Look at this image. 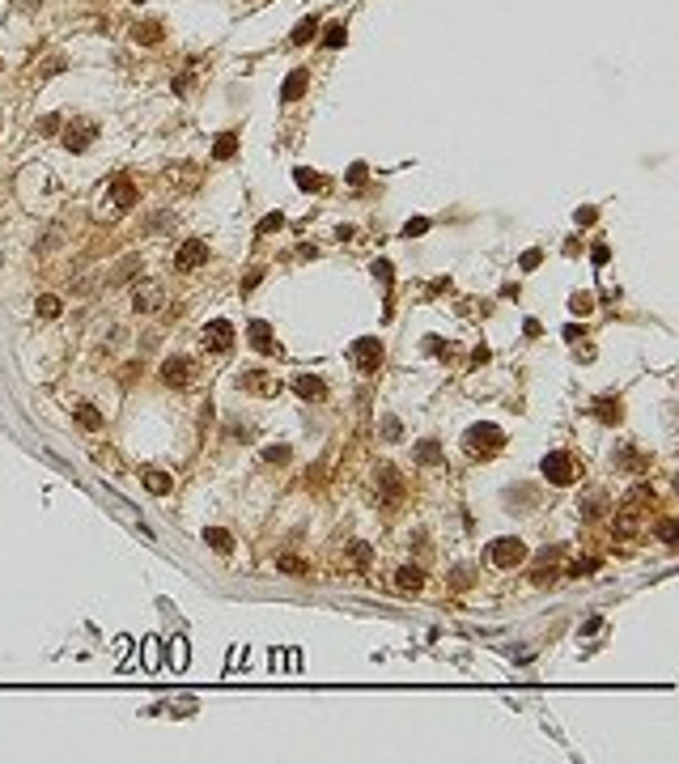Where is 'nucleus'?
Instances as JSON below:
<instances>
[{
    "instance_id": "obj_16",
    "label": "nucleus",
    "mask_w": 679,
    "mask_h": 764,
    "mask_svg": "<svg viewBox=\"0 0 679 764\" xmlns=\"http://www.w3.org/2000/svg\"><path fill=\"white\" fill-rule=\"evenodd\" d=\"M141 484H145V489H149L153 497H166L170 489H175V480H170L166 471H157V467H149V471H141Z\"/></svg>"
},
{
    "instance_id": "obj_37",
    "label": "nucleus",
    "mask_w": 679,
    "mask_h": 764,
    "mask_svg": "<svg viewBox=\"0 0 679 764\" xmlns=\"http://www.w3.org/2000/svg\"><path fill=\"white\" fill-rule=\"evenodd\" d=\"M263 459H267V463H285V459H289V446H267Z\"/></svg>"
},
{
    "instance_id": "obj_11",
    "label": "nucleus",
    "mask_w": 679,
    "mask_h": 764,
    "mask_svg": "<svg viewBox=\"0 0 679 764\" xmlns=\"http://www.w3.org/2000/svg\"><path fill=\"white\" fill-rule=\"evenodd\" d=\"M247 336H251V349H255V353H281L276 336H272V327H267L263 319H255V323L247 327Z\"/></svg>"
},
{
    "instance_id": "obj_17",
    "label": "nucleus",
    "mask_w": 679,
    "mask_h": 764,
    "mask_svg": "<svg viewBox=\"0 0 679 764\" xmlns=\"http://www.w3.org/2000/svg\"><path fill=\"white\" fill-rule=\"evenodd\" d=\"M378 489L387 493V501H399L403 497V480H399L395 467H378Z\"/></svg>"
},
{
    "instance_id": "obj_4",
    "label": "nucleus",
    "mask_w": 679,
    "mask_h": 764,
    "mask_svg": "<svg viewBox=\"0 0 679 764\" xmlns=\"http://www.w3.org/2000/svg\"><path fill=\"white\" fill-rule=\"evenodd\" d=\"M573 459L565 455V450H552V455H543V480L556 484V489H565V484H573Z\"/></svg>"
},
{
    "instance_id": "obj_6",
    "label": "nucleus",
    "mask_w": 679,
    "mask_h": 764,
    "mask_svg": "<svg viewBox=\"0 0 679 764\" xmlns=\"http://www.w3.org/2000/svg\"><path fill=\"white\" fill-rule=\"evenodd\" d=\"M161 306H166V289L157 281H141V285H136V293H132V310H136V315H153V310H161Z\"/></svg>"
},
{
    "instance_id": "obj_40",
    "label": "nucleus",
    "mask_w": 679,
    "mask_h": 764,
    "mask_svg": "<svg viewBox=\"0 0 679 764\" xmlns=\"http://www.w3.org/2000/svg\"><path fill=\"white\" fill-rule=\"evenodd\" d=\"M658 535H662V544H667V548H675V523H671V518L658 527Z\"/></svg>"
},
{
    "instance_id": "obj_28",
    "label": "nucleus",
    "mask_w": 679,
    "mask_h": 764,
    "mask_svg": "<svg viewBox=\"0 0 679 764\" xmlns=\"http://www.w3.org/2000/svg\"><path fill=\"white\" fill-rule=\"evenodd\" d=\"M569 310H573V315H582V319H586L590 310H594V297H590V293H573V297H569Z\"/></svg>"
},
{
    "instance_id": "obj_7",
    "label": "nucleus",
    "mask_w": 679,
    "mask_h": 764,
    "mask_svg": "<svg viewBox=\"0 0 679 764\" xmlns=\"http://www.w3.org/2000/svg\"><path fill=\"white\" fill-rule=\"evenodd\" d=\"M200 263H209V242H204V238H187L183 247H179V255H175V268L179 272H195Z\"/></svg>"
},
{
    "instance_id": "obj_32",
    "label": "nucleus",
    "mask_w": 679,
    "mask_h": 764,
    "mask_svg": "<svg viewBox=\"0 0 679 764\" xmlns=\"http://www.w3.org/2000/svg\"><path fill=\"white\" fill-rule=\"evenodd\" d=\"M556 578H561V573H556V569H552V565H539V569H535V573H531V582H535V586H552V582H556Z\"/></svg>"
},
{
    "instance_id": "obj_44",
    "label": "nucleus",
    "mask_w": 679,
    "mask_h": 764,
    "mask_svg": "<svg viewBox=\"0 0 679 764\" xmlns=\"http://www.w3.org/2000/svg\"><path fill=\"white\" fill-rule=\"evenodd\" d=\"M594 217H599V213H594V208H577V225H590Z\"/></svg>"
},
{
    "instance_id": "obj_18",
    "label": "nucleus",
    "mask_w": 679,
    "mask_h": 764,
    "mask_svg": "<svg viewBox=\"0 0 679 764\" xmlns=\"http://www.w3.org/2000/svg\"><path fill=\"white\" fill-rule=\"evenodd\" d=\"M306 85H310V73H306V68H297V73L285 81V89H281V102H297V98L306 94Z\"/></svg>"
},
{
    "instance_id": "obj_30",
    "label": "nucleus",
    "mask_w": 679,
    "mask_h": 764,
    "mask_svg": "<svg viewBox=\"0 0 679 764\" xmlns=\"http://www.w3.org/2000/svg\"><path fill=\"white\" fill-rule=\"evenodd\" d=\"M293 179H297V187H301V191H319V187H323V179L315 175V170H297Z\"/></svg>"
},
{
    "instance_id": "obj_26",
    "label": "nucleus",
    "mask_w": 679,
    "mask_h": 764,
    "mask_svg": "<svg viewBox=\"0 0 679 764\" xmlns=\"http://www.w3.org/2000/svg\"><path fill=\"white\" fill-rule=\"evenodd\" d=\"M60 310H64V302L55 293H43L39 297V319H60Z\"/></svg>"
},
{
    "instance_id": "obj_10",
    "label": "nucleus",
    "mask_w": 679,
    "mask_h": 764,
    "mask_svg": "<svg viewBox=\"0 0 679 764\" xmlns=\"http://www.w3.org/2000/svg\"><path fill=\"white\" fill-rule=\"evenodd\" d=\"M107 204H111V217H115V213H127V208L136 204L132 183H127V179H115V183H111V196H102V208H107Z\"/></svg>"
},
{
    "instance_id": "obj_19",
    "label": "nucleus",
    "mask_w": 679,
    "mask_h": 764,
    "mask_svg": "<svg viewBox=\"0 0 679 764\" xmlns=\"http://www.w3.org/2000/svg\"><path fill=\"white\" fill-rule=\"evenodd\" d=\"M204 544H209L213 552H221V557H229V552H233V535L225 527H209V531H204Z\"/></svg>"
},
{
    "instance_id": "obj_2",
    "label": "nucleus",
    "mask_w": 679,
    "mask_h": 764,
    "mask_svg": "<svg viewBox=\"0 0 679 764\" xmlns=\"http://www.w3.org/2000/svg\"><path fill=\"white\" fill-rule=\"evenodd\" d=\"M488 561H493L497 569H514V565H522V561H527V544H522L518 535L493 539V548H488Z\"/></svg>"
},
{
    "instance_id": "obj_22",
    "label": "nucleus",
    "mask_w": 679,
    "mask_h": 764,
    "mask_svg": "<svg viewBox=\"0 0 679 764\" xmlns=\"http://www.w3.org/2000/svg\"><path fill=\"white\" fill-rule=\"evenodd\" d=\"M132 39H136V43H145V47L161 43V21H141V26L132 30Z\"/></svg>"
},
{
    "instance_id": "obj_8",
    "label": "nucleus",
    "mask_w": 679,
    "mask_h": 764,
    "mask_svg": "<svg viewBox=\"0 0 679 764\" xmlns=\"http://www.w3.org/2000/svg\"><path fill=\"white\" fill-rule=\"evenodd\" d=\"M238 387L251 391V395H276L281 382L272 378V374H263V370H242V374H238Z\"/></svg>"
},
{
    "instance_id": "obj_46",
    "label": "nucleus",
    "mask_w": 679,
    "mask_h": 764,
    "mask_svg": "<svg viewBox=\"0 0 679 764\" xmlns=\"http://www.w3.org/2000/svg\"><path fill=\"white\" fill-rule=\"evenodd\" d=\"M259 281H263V272H251V276H247V281H242V293H251V289H255Z\"/></svg>"
},
{
    "instance_id": "obj_15",
    "label": "nucleus",
    "mask_w": 679,
    "mask_h": 764,
    "mask_svg": "<svg viewBox=\"0 0 679 764\" xmlns=\"http://www.w3.org/2000/svg\"><path fill=\"white\" fill-rule=\"evenodd\" d=\"M395 586L403 590V595H416V590H425V573H421L416 565H403V569L395 573Z\"/></svg>"
},
{
    "instance_id": "obj_3",
    "label": "nucleus",
    "mask_w": 679,
    "mask_h": 764,
    "mask_svg": "<svg viewBox=\"0 0 679 764\" xmlns=\"http://www.w3.org/2000/svg\"><path fill=\"white\" fill-rule=\"evenodd\" d=\"M191 378H195V361L191 357H183V353H175V357H166L161 361V382L166 387H191Z\"/></svg>"
},
{
    "instance_id": "obj_41",
    "label": "nucleus",
    "mask_w": 679,
    "mask_h": 764,
    "mask_svg": "<svg viewBox=\"0 0 679 764\" xmlns=\"http://www.w3.org/2000/svg\"><path fill=\"white\" fill-rule=\"evenodd\" d=\"M349 183H357V187L365 183V166H361V162H353V166H349Z\"/></svg>"
},
{
    "instance_id": "obj_39",
    "label": "nucleus",
    "mask_w": 679,
    "mask_h": 764,
    "mask_svg": "<svg viewBox=\"0 0 679 764\" xmlns=\"http://www.w3.org/2000/svg\"><path fill=\"white\" fill-rule=\"evenodd\" d=\"M467 586H471V569L459 565V569H455V590H467Z\"/></svg>"
},
{
    "instance_id": "obj_12",
    "label": "nucleus",
    "mask_w": 679,
    "mask_h": 764,
    "mask_svg": "<svg viewBox=\"0 0 679 764\" xmlns=\"http://www.w3.org/2000/svg\"><path fill=\"white\" fill-rule=\"evenodd\" d=\"M94 132H98L94 123H68V128H64V145L73 149V153H85L89 141H94Z\"/></svg>"
},
{
    "instance_id": "obj_23",
    "label": "nucleus",
    "mask_w": 679,
    "mask_h": 764,
    "mask_svg": "<svg viewBox=\"0 0 679 764\" xmlns=\"http://www.w3.org/2000/svg\"><path fill=\"white\" fill-rule=\"evenodd\" d=\"M233 153H238V136H233V132H221L217 145H213V157H217V162H229Z\"/></svg>"
},
{
    "instance_id": "obj_34",
    "label": "nucleus",
    "mask_w": 679,
    "mask_h": 764,
    "mask_svg": "<svg viewBox=\"0 0 679 764\" xmlns=\"http://www.w3.org/2000/svg\"><path fill=\"white\" fill-rule=\"evenodd\" d=\"M425 229H429V221H425V217H412V221L403 225V238H421Z\"/></svg>"
},
{
    "instance_id": "obj_9",
    "label": "nucleus",
    "mask_w": 679,
    "mask_h": 764,
    "mask_svg": "<svg viewBox=\"0 0 679 764\" xmlns=\"http://www.w3.org/2000/svg\"><path fill=\"white\" fill-rule=\"evenodd\" d=\"M233 344V327L225 323V319H213V323H204V349H213V353H225Z\"/></svg>"
},
{
    "instance_id": "obj_29",
    "label": "nucleus",
    "mask_w": 679,
    "mask_h": 764,
    "mask_svg": "<svg viewBox=\"0 0 679 764\" xmlns=\"http://www.w3.org/2000/svg\"><path fill=\"white\" fill-rule=\"evenodd\" d=\"M136 268H141V259H136V255H132V259H123V263L111 272V285H123V281H127V276H132Z\"/></svg>"
},
{
    "instance_id": "obj_27",
    "label": "nucleus",
    "mask_w": 679,
    "mask_h": 764,
    "mask_svg": "<svg viewBox=\"0 0 679 764\" xmlns=\"http://www.w3.org/2000/svg\"><path fill=\"white\" fill-rule=\"evenodd\" d=\"M344 39H349L344 21H335V26H327V30H323V47H344Z\"/></svg>"
},
{
    "instance_id": "obj_1",
    "label": "nucleus",
    "mask_w": 679,
    "mask_h": 764,
    "mask_svg": "<svg viewBox=\"0 0 679 764\" xmlns=\"http://www.w3.org/2000/svg\"><path fill=\"white\" fill-rule=\"evenodd\" d=\"M501 446H505V433L497 425H471L463 433V450L471 459H493V455H501Z\"/></svg>"
},
{
    "instance_id": "obj_38",
    "label": "nucleus",
    "mask_w": 679,
    "mask_h": 764,
    "mask_svg": "<svg viewBox=\"0 0 679 764\" xmlns=\"http://www.w3.org/2000/svg\"><path fill=\"white\" fill-rule=\"evenodd\" d=\"M373 276H378V281L391 289V263H387V259H378V263H373Z\"/></svg>"
},
{
    "instance_id": "obj_24",
    "label": "nucleus",
    "mask_w": 679,
    "mask_h": 764,
    "mask_svg": "<svg viewBox=\"0 0 679 764\" xmlns=\"http://www.w3.org/2000/svg\"><path fill=\"white\" fill-rule=\"evenodd\" d=\"M315 34H319V17H306V21H297V26H293V34H289V39L301 47V43H310Z\"/></svg>"
},
{
    "instance_id": "obj_43",
    "label": "nucleus",
    "mask_w": 679,
    "mask_h": 764,
    "mask_svg": "<svg viewBox=\"0 0 679 764\" xmlns=\"http://www.w3.org/2000/svg\"><path fill=\"white\" fill-rule=\"evenodd\" d=\"M607 255H611V247H607V242H599V247L590 251V259H594V263H607Z\"/></svg>"
},
{
    "instance_id": "obj_20",
    "label": "nucleus",
    "mask_w": 679,
    "mask_h": 764,
    "mask_svg": "<svg viewBox=\"0 0 679 764\" xmlns=\"http://www.w3.org/2000/svg\"><path fill=\"white\" fill-rule=\"evenodd\" d=\"M641 505H654V489H650V484H637V489L624 497V514H641Z\"/></svg>"
},
{
    "instance_id": "obj_21",
    "label": "nucleus",
    "mask_w": 679,
    "mask_h": 764,
    "mask_svg": "<svg viewBox=\"0 0 679 764\" xmlns=\"http://www.w3.org/2000/svg\"><path fill=\"white\" fill-rule=\"evenodd\" d=\"M73 416H77V425H81V429H89V433H98L102 425H107V421H102V412H98L94 403H81Z\"/></svg>"
},
{
    "instance_id": "obj_5",
    "label": "nucleus",
    "mask_w": 679,
    "mask_h": 764,
    "mask_svg": "<svg viewBox=\"0 0 679 764\" xmlns=\"http://www.w3.org/2000/svg\"><path fill=\"white\" fill-rule=\"evenodd\" d=\"M353 361H357L361 374H378V365H382V340L361 336V340L353 344Z\"/></svg>"
},
{
    "instance_id": "obj_13",
    "label": "nucleus",
    "mask_w": 679,
    "mask_h": 764,
    "mask_svg": "<svg viewBox=\"0 0 679 764\" xmlns=\"http://www.w3.org/2000/svg\"><path fill=\"white\" fill-rule=\"evenodd\" d=\"M594 416L603 425H620V416H624V399L620 395H599L594 399Z\"/></svg>"
},
{
    "instance_id": "obj_14",
    "label": "nucleus",
    "mask_w": 679,
    "mask_h": 764,
    "mask_svg": "<svg viewBox=\"0 0 679 764\" xmlns=\"http://www.w3.org/2000/svg\"><path fill=\"white\" fill-rule=\"evenodd\" d=\"M293 391H297L301 399H327V387H323L319 374H301V378L293 382Z\"/></svg>"
},
{
    "instance_id": "obj_45",
    "label": "nucleus",
    "mask_w": 679,
    "mask_h": 764,
    "mask_svg": "<svg viewBox=\"0 0 679 764\" xmlns=\"http://www.w3.org/2000/svg\"><path fill=\"white\" fill-rule=\"evenodd\" d=\"M539 259H543V255H539V251H527V255H522V268H527V272H531V268H539Z\"/></svg>"
},
{
    "instance_id": "obj_35",
    "label": "nucleus",
    "mask_w": 679,
    "mask_h": 764,
    "mask_svg": "<svg viewBox=\"0 0 679 764\" xmlns=\"http://www.w3.org/2000/svg\"><path fill=\"white\" fill-rule=\"evenodd\" d=\"M399 433H403L399 421H395V416H387V421H382V437H387V442H399Z\"/></svg>"
},
{
    "instance_id": "obj_33",
    "label": "nucleus",
    "mask_w": 679,
    "mask_h": 764,
    "mask_svg": "<svg viewBox=\"0 0 679 764\" xmlns=\"http://www.w3.org/2000/svg\"><path fill=\"white\" fill-rule=\"evenodd\" d=\"M276 569H285V573H306L310 565H306V561H297V557H281V561H276Z\"/></svg>"
},
{
    "instance_id": "obj_36",
    "label": "nucleus",
    "mask_w": 679,
    "mask_h": 764,
    "mask_svg": "<svg viewBox=\"0 0 679 764\" xmlns=\"http://www.w3.org/2000/svg\"><path fill=\"white\" fill-rule=\"evenodd\" d=\"M599 505H603V497H599V493H594V497H586V505H577V510H582V514H586V518H599V514H603V510H599Z\"/></svg>"
},
{
    "instance_id": "obj_25",
    "label": "nucleus",
    "mask_w": 679,
    "mask_h": 764,
    "mask_svg": "<svg viewBox=\"0 0 679 764\" xmlns=\"http://www.w3.org/2000/svg\"><path fill=\"white\" fill-rule=\"evenodd\" d=\"M416 463H425V467L441 463V446H437V442H421V446H416Z\"/></svg>"
},
{
    "instance_id": "obj_42",
    "label": "nucleus",
    "mask_w": 679,
    "mask_h": 764,
    "mask_svg": "<svg viewBox=\"0 0 679 764\" xmlns=\"http://www.w3.org/2000/svg\"><path fill=\"white\" fill-rule=\"evenodd\" d=\"M594 569H599V565H594V561H577V565H573V569H569V573H573V578H582V573H594Z\"/></svg>"
},
{
    "instance_id": "obj_31",
    "label": "nucleus",
    "mask_w": 679,
    "mask_h": 764,
    "mask_svg": "<svg viewBox=\"0 0 679 764\" xmlns=\"http://www.w3.org/2000/svg\"><path fill=\"white\" fill-rule=\"evenodd\" d=\"M281 225H285V217H281V213H267V217L255 225V234H259V238H263V234H276Z\"/></svg>"
},
{
    "instance_id": "obj_47",
    "label": "nucleus",
    "mask_w": 679,
    "mask_h": 764,
    "mask_svg": "<svg viewBox=\"0 0 679 764\" xmlns=\"http://www.w3.org/2000/svg\"><path fill=\"white\" fill-rule=\"evenodd\" d=\"M55 128H60V115H47V119L39 123V132H55Z\"/></svg>"
}]
</instances>
